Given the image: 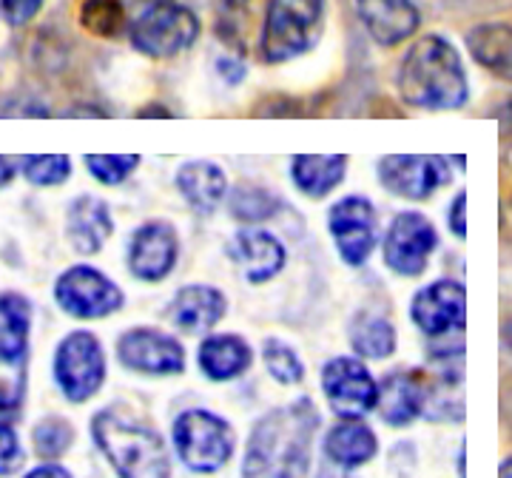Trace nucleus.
Returning <instances> with one entry per match:
<instances>
[{"label": "nucleus", "instance_id": "nucleus-44", "mask_svg": "<svg viewBox=\"0 0 512 478\" xmlns=\"http://www.w3.org/2000/svg\"><path fill=\"white\" fill-rule=\"evenodd\" d=\"M498 478H512V459H507L504 464H501V473H498Z\"/></svg>", "mask_w": 512, "mask_h": 478}, {"label": "nucleus", "instance_id": "nucleus-9", "mask_svg": "<svg viewBox=\"0 0 512 478\" xmlns=\"http://www.w3.org/2000/svg\"><path fill=\"white\" fill-rule=\"evenodd\" d=\"M439 245V231L421 211H399L382 239L384 265L399 276H421Z\"/></svg>", "mask_w": 512, "mask_h": 478}, {"label": "nucleus", "instance_id": "nucleus-13", "mask_svg": "<svg viewBox=\"0 0 512 478\" xmlns=\"http://www.w3.org/2000/svg\"><path fill=\"white\" fill-rule=\"evenodd\" d=\"M180 262V237L177 228L165 220H148L128 239L126 268L140 282H163L174 274Z\"/></svg>", "mask_w": 512, "mask_h": 478}, {"label": "nucleus", "instance_id": "nucleus-28", "mask_svg": "<svg viewBox=\"0 0 512 478\" xmlns=\"http://www.w3.org/2000/svg\"><path fill=\"white\" fill-rule=\"evenodd\" d=\"M282 200L276 197L271 188H262L254 183H239L231 194H228V211L237 222L245 225H259V222L271 220L279 214Z\"/></svg>", "mask_w": 512, "mask_h": 478}, {"label": "nucleus", "instance_id": "nucleus-43", "mask_svg": "<svg viewBox=\"0 0 512 478\" xmlns=\"http://www.w3.org/2000/svg\"><path fill=\"white\" fill-rule=\"evenodd\" d=\"M504 342H507V348L512 350V319L504 322Z\"/></svg>", "mask_w": 512, "mask_h": 478}, {"label": "nucleus", "instance_id": "nucleus-30", "mask_svg": "<svg viewBox=\"0 0 512 478\" xmlns=\"http://www.w3.org/2000/svg\"><path fill=\"white\" fill-rule=\"evenodd\" d=\"M32 444H35V453L43 461H57L63 459L74 444V427L69 419L63 416H46L35 424L32 430Z\"/></svg>", "mask_w": 512, "mask_h": 478}, {"label": "nucleus", "instance_id": "nucleus-4", "mask_svg": "<svg viewBox=\"0 0 512 478\" xmlns=\"http://www.w3.org/2000/svg\"><path fill=\"white\" fill-rule=\"evenodd\" d=\"M200 37V18L177 0H143L128 20V40L154 60L183 55Z\"/></svg>", "mask_w": 512, "mask_h": 478}, {"label": "nucleus", "instance_id": "nucleus-37", "mask_svg": "<svg viewBox=\"0 0 512 478\" xmlns=\"http://www.w3.org/2000/svg\"><path fill=\"white\" fill-rule=\"evenodd\" d=\"M447 225L458 239L467 237V191H458L447 205Z\"/></svg>", "mask_w": 512, "mask_h": 478}, {"label": "nucleus", "instance_id": "nucleus-40", "mask_svg": "<svg viewBox=\"0 0 512 478\" xmlns=\"http://www.w3.org/2000/svg\"><path fill=\"white\" fill-rule=\"evenodd\" d=\"M18 171L20 160H15V157H3V154H0V188H9V185L15 183Z\"/></svg>", "mask_w": 512, "mask_h": 478}, {"label": "nucleus", "instance_id": "nucleus-26", "mask_svg": "<svg viewBox=\"0 0 512 478\" xmlns=\"http://www.w3.org/2000/svg\"><path fill=\"white\" fill-rule=\"evenodd\" d=\"M467 49L484 69L512 83V26L481 23L467 35Z\"/></svg>", "mask_w": 512, "mask_h": 478}, {"label": "nucleus", "instance_id": "nucleus-20", "mask_svg": "<svg viewBox=\"0 0 512 478\" xmlns=\"http://www.w3.org/2000/svg\"><path fill=\"white\" fill-rule=\"evenodd\" d=\"M356 15L365 23L367 35L379 46H399L416 35L419 9L410 0H353Z\"/></svg>", "mask_w": 512, "mask_h": 478}, {"label": "nucleus", "instance_id": "nucleus-32", "mask_svg": "<svg viewBox=\"0 0 512 478\" xmlns=\"http://www.w3.org/2000/svg\"><path fill=\"white\" fill-rule=\"evenodd\" d=\"M262 362H265V370L274 376L279 385H299L302 379H305V365H302V359H299V353L288 345V342H282V339H265V345H262Z\"/></svg>", "mask_w": 512, "mask_h": 478}, {"label": "nucleus", "instance_id": "nucleus-45", "mask_svg": "<svg viewBox=\"0 0 512 478\" xmlns=\"http://www.w3.org/2000/svg\"><path fill=\"white\" fill-rule=\"evenodd\" d=\"M222 3H225L228 9H239V6H245L248 0H222Z\"/></svg>", "mask_w": 512, "mask_h": 478}, {"label": "nucleus", "instance_id": "nucleus-22", "mask_svg": "<svg viewBox=\"0 0 512 478\" xmlns=\"http://www.w3.org/2000/svg\"><path fill=\"white\" fill-rule=\"evenodd\" d=\"M174 185L185 203L197 214H214L228 197V177L217 163L211 160H188L177 168Z\"/></svg>", "mask_w": 512, "mask_h": 478}, {"label": "nucleus", "instance_id": "nucleus-10", "mask_svg": "<svg viewBox=\"0 0 512 478\" xmlns=\"http://www.w3.org/2000/svg\"><path fill=\"white\" fill-rule=\"evenodd\" d=\"M328 231L336 254L342 257L345 265L359 268L373 257L379 245V214L376 205L367 197L350 194L330 205L328 211Z\"/></svg>", "mask_w": 512, "mask_h": 478}, {"label": "nucleus", "instance_id": "nucleus-34", "mask_svg": "<svg viewBox=\"0 0 512 478\" xmlns=\"http://www.w3.org/2000/svg\"><path fill=\"white\" fill-rule=\"evenodd\" d=\"M23 444L15 424H0V478L15 476L23 467Z\"/></svg>", "mask_w": 512, "mask_h": 478}, {"label": "nucleus", "instance_id": "nucleus-3", "mask_svg": "<svg viewBox=\"0 0 512 478\" xmlns=\"http://www.w3.org/2000/svg\"><path fill=\"white\" fill-rule=\"evenodd\" d=\"M92 439L120 478H171L163 436L143 419L106 407L92 419Z\"/></svg>", "mask_w": 512, "mask_h": 478}, {"label": "nucleus", "instance_id": "nucleus-39", "mask_svg": "<svg viewBox=\"0 0 512 478\" xmlns=\"http://www.w3.org/2000/svg\"><path fill=\"white\" fill-rule=\"evenodd\" d=\"M217 69H220V74L228 83H239V80L245 77V66H242L239 60H234V57H220Z\"/></svg>", "mask_w": 512, "mask_h": 478}, {"label": "nucleus", "instance_id": "nucleus-33", "mask_svg": "<svg viewBox=\"0 0 512 478\" xmlns=\"http://www.w3.org/2000/svg\"><path fill=\"white\" fill-rule=\"evenodd\" d=\"M83 163L97 183L123 185L140 166V154H86Z\"/></svg>", "mask_w": 512, "mask_h": 478}, {"label": "nucleus", "instance_id": "nucleus-1", "mask_svg": "<svg viewBox=\"0 0 512 478\" xmlns=\"http://www.w3.org/2000/svg\"><path fill=\"white\" fill-rule=\"evenodd\" d=\"M322 416L311 399L274 407L259 416L242 456V478H305L311 467L313 439Z\"/></svg>", "mask_w": 512, "mask_h": 478}, {"label": "nucleus", "instance_id": "nucleus-11", "mask_svg": "<svg viewBox=\"0 0 512 478\" xmlns=\"http://www.w3.org/2000/svg\"><path fill=\"white\" fill-rule=\"evenodd\" d=\"M322 393L339 419H365L379 405V382L359 356H333L322 368Z\"/></svg>", "mask_w": 512, "mask_h": 478}, {"label": "nucleus", "instance_id": "nucleus-7", "mask_svg": "<svg viewBox=\"0 0 512 478\" xmlns=\"http://www.w3.org/2000/svg\"><path fill=\"white\" fill-rule=\"evenodd\" d=\"M106 376V350L92 331H72L60 339L55 350V382L72 405L94 399L106 385Z\"/></svg>", "mask_w": 512, "mask_h": 478}, {"label": "nucleus", "instance_id": "nucleus-29", "mask_svg": "<svg viewBox=\"0 0 512 478\" xmlns=\"http://www.w3.org/2000/svg\"><path fill=\"white\" fill-rule=\"evenodd\" d=\"M80 26L94 37H117L128 29L126 9L120 0H83Z\"/></svg>", "mask_w": 512, "mask_h": 478}, {"label": "nucleus", "instance_id": "nucleus-18", "mask_svg": "<svg viewBox=\"0 0 512 478\" xmlns=\"http://www.w3.org/2000/svg\"><path fill=\"white\" fill-rule=\"evenodd\" d=\"M114 234L111 205L97 194H77L66 208V237L83 257H94Z\"/></svg>", "mask_w": 512, "mask_h": 478}, {"label": "nucleus", "instance_id": "nucleus-16", "mask_svg": "<svg viewBox=\"0 0 512 478\" xmlns=\"http://www.w3.org/2000/svg\"><path fill=\"white\" fill-rule=\"evenodd\" d=\"M228 254L251 285H265L285 271L288 248L285 242L265 228H242L231 237Z\"/></svg>", "mask_w": 512, "mask_h": 478}, {"label": "nucleus", "instance_id": "nucleus-8", "mask_svg": "<svg viewBox=\"0 0 512 478\" xmlns=\"http://www.w3.org/2000/svg\"><path fill=\"white\" fill-rule=\"evenodd\" d=\"M55 302L72 319H106L126 305L123 288L94 265H72L55 282Z\"/></svg>", "mask_w": 512, "mask_h": 478}, {"label": "nucleus", "instance_id": "nucleus-6", "mask_svg": "<svg viewBox=\"0 0 512 478\" xmlns=\"http://www.w3.org/2000/svg\"><path fill=\"white\" fill-rule=\"evenodd\" d=\"M325 18V0H271L259 52L265 63H288L305 55L316 43L319 26Z\"/></svg>", "mask_w": 512, "mask_h": 478}, {"label": "nucleus", "instance_id": "nucleus-42", "mask_svg": "<svg viewBox=\"0 0 512 478\" xmlns=\"http://www.w3.org/2000/svg\"><path fill=\"white\" fill-rule=\"evenodd\" d=\"M498 126H501V140L512 146V100L498 114Z\"/></svg>", "mask_w": 512, "mask_h": 478}, {"label": "nucleus", "instance_id": "nucleus-36", "mask_svg": "<svg viewBox=\"0 0 512 478\" xmlns=\"http://www.w3.org/2000/svg\"><path fill=\"white\" fill-rule=\"evenodd\" d=\"M23 410V390L15 382L0 379V424H15Z\"/></svg>", "mask_w": 512, "mask_h": 478}, {"label": "nucleus", "instance_id": "nucleus-14", "mask_svg": "<svg viewBox=\"0 0 512 478\" xmlns=\"http://www.w3.org/2000/svg\"><path fill=\"white\" fill-rule=\"evenodd\" d=\"M410 319L427 339H447L464 331L467 291L456 279H436L424 285L410 302Z\"/></svg>", "mask_w": 512, "mask_h": 478}, {"label": "nucleus", "instance_id": "nucleus-17", "mask_svg": "<svg viewBox=\"0 0 512 478\" xmlns=\"http://www.w3.org/2000/svg\"><path fill=\"white\" fill-rule=\"evenodd\" d=\"M430 402V385L419 370H393L379 385L376 413L390 427H407L419 419Z\"/></svg>", "mask_w": 512, "mask_h": 478}, {"label": "nucleus", "instance_id": "nucleus-23", "mask_svg": "<svg viewBox=\"0 0 512 478\" xmlns=\"http://www.w3.org/2000/svg\"><path fill=\"white\" fill-rule=\"evenodd\" d=\"M291 183L308 200H325L348 174L345 154H296L291 160Z\"/></svg>", "mask_w": 512, "mask_h": 478}, {"label": "nucleus", "instance_id": "nucleus-19", "mask_svg": "<svg viewBox=\"0 0 512 478\" xmlns=\"http://www.w3.org/2000/svg\"><path fill=\"white\" fill-rule=\"evenodd\" d=\"M228 313V296L222 294L214 285H185L180 288L174 299L168 316L171 322L185 333H208L214 331Z\"/></svg>", "mask_w": 512, "mask_h": 478}, {"label": "nucleus", "instance_id": "nucleus-2", "mask_svg": "<svg viewBox=\"0 0 512 478\" xmlns=\"http://www.w3.org/2000/svg\"><path fill=\"white\" fill-rule=\"evenodd\" d=\"M396 86L407 106L456 111L470 97V83L458 52L439 35L419 37L399 63Z\"/></svg>", "mask_w": 512, "mask_h": 478}, {"label": "nucleus", "instance_id": "nucleus-41", "mask_svg": "<svg viewBox=\"0 0 512 478\" xmlns=\"http://www.w3.org/2000/svg\"><path fill=\"white\" fill-rule=\"evenodd\" d=\"M316 478H356V476H353V470H348V467L333 464L330 459H325L322 464H319V470H316Z\"/></svg>", "mask_w": 512, "mask_h": 478}, {"label": "nucleus", "instance_id": "nucleus-31", "mask_svg": "<svg viewBox=\"0 0 512 478\" xmlns=\"http://www.w3.org/2000/svg\"><path fill=\"white\" fill-rule=\"evenodd\" d=\"M20 174L35 188H57L72 177V157H66V154H26V157H20Z\"/></svg>", "mask_w": 512, "mask_h": 478}, {"label": "nucleus", "instance_id": "nucleus-27", "mask_svg": "<svg viewBox=\"0 0 512 478\" xmlns=\"http://www.w3.org/2000/svg\"><path fill=\"white\" fill-rule=\"evenodd\" d=\"M350 348L362 359H390L396 353V328L376 311H359L350 322Z\"/></svg>", "mask_w": 512, "mask_h": 478}, {"label": "nucleus", "instance_id": "nucleus-21", "mask_svg": "<svg viewBox=\"0 0 512 478\" xmlns=\"http://www.w3.org/2000/svg\"><path fill=\"white\" fill-rule=\"evenodd\" d=\"M197 365L211 382H231L254 365V350L239 333H211L197 348Z\"/></svg>", "mask_w": 512, "mask_h": 478}, {"label": "nucleus", "instance_id": "nucleus-12", "mask_svg": "<svg viewBox=\"0 0 512 478\" xmlns=\"http://www.w3.org/2000/svg\"><path fill=\"white\" fill-rule=\"evenodd\" d=\"M376 177L393 197L424 203L450 183V166L433 154H387L376 166Z\"/></svg>", "mask_w": 512, "mask_h": 478}, {"label": "nucleus", "instance_id": "nucleus-5", "mask_svg": "<svg viewBox=\"0 0 512 478\" xmlns=\"http://www.w3.org/2000/svg\"><path fill=\"white\" fill-rule=\"evenodd\" d=\"M171 442L185 467L191 473H202V476L222 470L237 450L234 427L222 416H217L214 410H205V407L183 410L174 419Z\"/></svg>", "mask_w": 512, "mask_h": 478}, {"label": "nucleus", "instance_id": "nucleus-15", "mask_svg": "<svg viewBox=\"0 0 512 478\" xmlns=\"http://www.w3.org/2000/svg\"><path fill=\"white\" fill-rule=\"evenodd\" d=\"M120 365L143 376H177L185 370V348L177 336L157 328H131L117 339Z\"/></svg>", "mask_w": 512, "mask_h": 478}, {"label": "nucleus", "instance_id": "nucleus-25", "mask_svg": "<svg viewBox=\"0 0 512 478\" xmlns=\"http://www.w3.org/2000/svg\"><path fill=\"white\" fill-rule=\"evenodd\" d=\"M32 302L18 291L0 294V365H20L29 353Z\"/></svg>", "mask_w": 512, "mask_h": 478}, {"label": "nucleus", "instance_id": "nucleus-38", "mask_svg": "<svg viewBox=\"0 0 512 478\" xmlns=\"http://www.w3.org/2000/svg\"><path fill=\"white\" fill-rule=\"evenodd\" d=\"M23 478H74L63 464H55V461H43L37 464L35 470H29Z\"/></svg>", "mask_w": 512, "mask_h": 478}, {"label": "nucleus", "instance_id": "nucleus-24", "mask_svg": "<svg viewBox=\"0 0 512 478\" xmlns=\"http://www.w3.org/2000/svg\"><path fill=\"white\" fill-rule=\"evenodd\" d=\"M322 447H325V459L342 464L348 470H356V467H365L376 459L379 439L362 419H342L330 427Z\"/></svg>", "mask_w": 512, "mask_h": 478}, {"label": "nucleus", "instance_id": "nucleus-35", "mask_svg": "<svg viewBox=\"0 0 512 478\" xmlns=\"http://www.w3.org/2000/svg\"><path fill=\"white\" fill-rule=\"evenodd\" d=\"M46 0H0V15L9 26H26L43 9Z\"/></svg>", "mask_w": 512, "mask_h": 478}]
</instances>
